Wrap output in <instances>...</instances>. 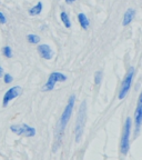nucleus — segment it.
I'll return each instance as SVG.
<instances>
[{
  "label": "nucleus",
  "instance_id": "dca6fc26",
  "mask_svg": "<svg viewBox=\"0 0 142 160\" xmlns=\"http://www.w3.org/2000/svg\"><path fill=\"white\" fill-rule=\"evenodd\" d=\"M102 72L101 71H97V72L95 73V85H100V82H101V80H102Z\"/></svg>",
  "mask_w": 142,
  "mask_h": 160
},
{
  "label": "nucleus",
  "instance_id": "aec40b11",
  "mask_svg": "<svg viewBox=\"0 0 142 160\" xmlns=\"http://www.w3.org/2000/svg\"><path fill=\"white\" fill-rule=\"evenodd\" d=\"M3 76V69H2V67H0V78L2 77Z\"/></svg>",
  "mask_w": 142,
  "mask_h": 160
},
{
  "label": "nucleus",
  "instance_id": "f8f14e48",
  "mask_svg": "<svg viewBox=\"0 0 142 160\" xmlns=\"http://www.w3.org/2000/svg\"><path fill=\"white\" fill-rule=\"evenodd\" d=\"M42 8H43V6H42V2H38V3H36L33 7H31L29 9V15L30 16H38V15H40L41 13V11H42Z\"/></svg>",
  "mask_w": 142,
  "mask_h": 160
},
{
  "label": "nucleus",
  "instance_id": "1a4fd4ad",
  "mask_svg": "<svg viewBox=\"0 0 142 160\" xmlns=\"http://www.w3.org/2000/svg\"><path fill=\"white\" fill-rule=\"evenodd\" d=\"M38 53L40 55V57L43 58L46 60H50L53 58V51L50 48V46L48 45H39L37 48Z\"/></svg>",
  "mask_w": 142,
  "mask_h": 160
},
{
  "label": "nucleus",
  "instance_id": "7ed1b4c3",
  "mask_svg": "<svg viewBox=\"0 0 142 160\" xmlns=\"http://www.w3.org/2000/svg\"><path fill=\"white\" fill-rule=\"evenodd\" d=\"M75 102H76V97H75V95H71V96H70V98H69V101H68L67 106H66L65 110H63L62 115H61V118H60V122H59V128H60L59 135L60 136H61L63 133L66 126L68 125L70 118H71L73 107H75Z\"/></svg>",
  "mask_w": 142,
  "mask_h": 160
},
{
  "label": "nucleus",
  "instance_id": "4468645a",
  "mask_svg": "<svg viewBox=\"0 0 142 160\" xmlns=\"http://www.w3.org/2000/svg\"><path fill=\"white\" fill-rule=\"evenodd\" d=\"M27 41L31 45H38L40 42V37L37 35H33V33H30L27 36Z\"/></svg>",
  "mask_w": 142,
  "mask_h": 160
},
{
  "label": "nucleus",
  "instance_id": "9d476101",
  "mask_svg": "<svg viewBox=\"0 0 142 160\" xmlns=\"http://www.w3.org/2000/svg\"><path fill=\"white\" fill-rule=\"evenodd\" d=\"M135 16V9H128L127 11L123 15V20H122V25L123 26H129L130 23L132 22L133 18Z\"/></svg>",
  "mask_w": 142,
  "mask_h": 160
},
{
  "label": "nucleus",
  "instance_id": "0eeeda50",
  "mask_svg": "<svg viewBox=\"0 0 142 160\" xmlns=\"http://www.w3.org/2000/svg\"><path fill=\"white\" fill-rule=\"evenodd\" d=\"M21 91H22V90H21V88H20L19 86H15V87H11L9 90H7L2 99L3 107H7L8 103H9L11 100H13L15 98H17L18 96L21 95Z\"/></svg>",
  "mask_w": 142,
  "mask_h": 160
},
{
  "label": "nucleus",
  "instance_id": "20e7f679",
  "mask_svg": "<svg viewBox=\"0 0 142 160\" xmlns=\"http://www.w3.org/2000/svg\"><path fill=\"white\" fill-rule=\"evenodd\" d=\"M135 68L131 67L129 70H128V72L125 73L122 83H121V88H120L119 95H118V98H119L120 100L125 99V96H127L128 92H129L130 88H131V85H132L133 77H135Z\"/></svg>",
  "mask_w": 142,
  "mask_h": 160
},
{
  "label": "nucleus",
  "instance_id": "f3484780",
  "mask_svg": "<svg viewBox=\"0 0 142 160\" xmlns=\"http://www.w3.org/2000/svg\"><path fill=\"white\" fill-rule=\"evenodd\" d=\"M3 81H5V83H10V82H12V76L9 75V73H3Z\"/></svg>",
  "mask_w": 142,
  "mask_h": 160
},
{
  "label": "nucleus",
  "instance_id": "9b49d317",
  "mask_svg": "<svg viewBox=\"0 0 142 160\" xmlns=\"http://www.w3.org/2000/svg\"><path fill=\"white\" fill-rule=\"evenodd\" d=\"M78 21H79L80 26H81V28L85 30H87L88 28L90 27V21L89 19H88L87 15L83 12H80L79 15H78Z\"/></svg>",
  "mask_w": 142,
  "mask_h": 160
},
{
  "label": "nucleus",
  "instance_id": "6ab92c4d",
  "mask_svg": "<svg viewBox=\"0 0 142 160\" xmlns=\"http://www.w3.org/2000/svg\"><path fill=\"white\" fill-rule=\"evenodd\" d=\"M66 1V3H68V5H71L72 2H75L76 0H65Z\"/></svg>",
  "mask_w": 142,
  "mask_h": 160
},
{
  "label": "nucleus",
  "instance_id": "a211bd4d",
  "mask_svg": "<svg viewBox=\"0 0 142 160\" xmlns=\"http://www.w3.org/2000/svg\"><path fill=\"white\" fill-rule=\"evenodd\" d=\"M5 23H7V17L2 11H0V25H5Z\"/></svg>",
  "mask_w": 142,
  "mask_h": 160
},
{
  "label": "nucleus",
  "instance_id": "423d86ee",
  "mask_svg": "<svg viewBox=\"0 0 142 160\" xmlns=\"http://www.w3.org/2000/svg\"><path fill=\"white\" fill-rule=\"evenodd\" d=\"M10 130L13 133L19 136H25V137L31 138L36 136V129L31 126H28L26 123L23 125H12L10 126Z\"/></svg>",
  "mask_w": 142,
  "mask_h": 160
},
{
  "label": "nucleus",
  "instance_id": "ddd939ff",
  "mask_svg": "<svg viewBox=\"0 0 142 160\" xmlns=\"http://www.w3.org/2000/svg\"><path fill=\"white\" fill-rule=\"evenodd\" d=\"M60 19H61V21H62L63 26L66 28H71V20H70L69 15L66 11H62L60 13Z\"/></svg>",
  "mask_w": 142,
  "mask_h": 160
},
{
  "label": "nucleus",
  "instance_id": "f257e3e1",
  "mask_svg": "<svg viewBox=\"0 0 142 160\" xmlns=\"http://www.w3.org/2000/svg\"><path fill=\"white\" fill-rule=\"evenodd\" d=\"M131 128H132V120L128 117L125 121L122 130V136H121V141H120V152L122 155H127L130 149V133H131Z\"/></svg>",
  "mask_w": 142,
  "mask_h": 160
},
{
  "label": "nucleus",
  "instance_id": "6e6552de",
  "mask_svg": "<svg viewBox=\"0 0 142 160\" xmlns=\"http://www.w3.org/2000/svg\"><path fill=\"white\" fill-rule=\"evenodd\" d=\"M142 123V97L140 96L138 99L137 109L135 112V135H139Z\"/></svg>",
  "mask_w": 142,
  "mask_h": 160
},
{
  "label": "nucleus",
  "instance_id": "f03ea898",
  "mask_svg": "<svg viewBox=\"0 0 142 160\" xmlns=\"http://www.w3.org/2000/svg\"><path fill=\"white\" fill-rule=\"evenodd\" d=\"M86 120H87V103H86V101H83L79 108L77 122H76V141L77 142H79L80 138L82 136L83 129H85V125H86Z\"/></svg>",
  "mask_w": 142,
  "mask_h": 160
},
{
  "label": "nucleus",
  "instance_id": "39448f33",
  "mask_svg": "<svg viewBox=\"0 0 142 160\" xmlns=\"http://www.w3.org/2000/svg\"><path fill=\"white\" fill-rule=\"evenodd\" d=\"M67 80V76L63 75L61 72H52L48 78V81L45 83V86L42 87V91H51L55 89L56 83L57 82H63Z\"/></svg>",
  "mask_w": 142,
  "mask_h": 160
},
{
  "label": "nucleus",
  "instance_id": "2eb2a0df",
  "mask_svg": "<svg viewBox=\"0 0 142 160\" xmlns=\"http://www.w3.org/2000/svg\"><path fill=\"white\" fill-rule=\"evenodd\" d=\"M1 51H2V55L5 56L6 58H11V57H12V50H11V48H10L9 46H5Z\"/></svg>",
  "mask_w": 142,
  "mask_h": 160
}]
</instances>
